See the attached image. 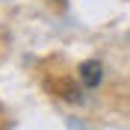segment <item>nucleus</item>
<instances>
[{
    "mask_svg": "<svg viewBox=\"0 0 130 130\" xmlns=\"http://www.w3.org/2000/svg\"><path fill=\"white\" fill-rule=\"evenodd\" d=\"M80 80L86 89H98L101 86V80H104V65L98 62V59H86V62H80Z\"/></svg>",
    "mask_w": 130,
    "mask_h": 130,
    "instance_id": "1",
    "label": "nucleus"
}]
</instances>
